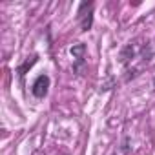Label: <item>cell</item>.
Instances as JSON below:
<instances>
[{"label": "cell", "instance_id": "1", "mask_svg": "<svg viewBox=\"0 0 155 155\" xmlns=\"http://www.w3.org/2000/svg\"><path fill=\"white\" fill-rule=\"evenodd\" d=\"M77 15H79V22H81L82 31L91 29V24H93V2H82L79 6Z\"/></svg>", "mask_w": 155, "mask_h": 155}, {"label": "cell", "instance_id": "2", "mask_svg": "<svg viewBox=\"0 0 155 155\" xmlns=\"http://www.w3.org/2000/svg\"><path fill=\"white\" fill-rule=\"evenodd\" d=\"M48 90H49V77H48V75L37 77V81H35L33 86H31V93H33L37 99H44V97L48 95Z\"/></svg>", "mask_w": 155, "mask_h": 155}, {"label": "cell", "instance_id": "3", "mask_svg": "<svg viewBox=\"0 0 155 155\" xmlns=\"http://www.w3.org/2000/svg\"><path fill=\"white\" fill-rule=\"evenodd\" d=\"M69 53H71V57L75 58V71H81V68H82V64H84L86 46H84L82 42H77V44H73V46H71Z\"/></svg>", "mask_w": 155, "mask_h": 155}, {"label": "cell", "instance_id": "4", "mask_svg": "<svg viewBox=\"0 0 155 155\" xmlns=\"http://www.w3.org/2000/svg\"><path fill=\"white\" fill-rule=\"evenodd\" d=\"M135 53H137V44H135V42L126 44V46L122 48V51H120V62H122V64H128L130 58L135 57Z\"/></svg>", "mask_w": 155, "mask_h": 155}, {"label": "cell", "instance_id": "5", "mask_svg": "<svg viewBox=\"0 0 155 155\" xmlns=\"http://www.w3.org/2000/svg\"><path fill=\"white\" fill-rule=\"evenodd\" d=\"M35 62H37V57H31V60H28L24 66H20V68H18V75H20V77H24V75H26V71H28Z\"/></svg>", "mask_w": 155, "mask_h": 155}, {"label": "cell", "instance_id": "6", "mask_svg": "<svg viewBox=\"0 0 155 155\" xmlns=\"http://www.w3.org/2000/svg\"><path fill=\"white\" fill-rule=\"evenodd\" d=\"M153 88H155V79H153Z\"/></svg>", "mask_w": 155, "mask_h": 155}]
</instances>
